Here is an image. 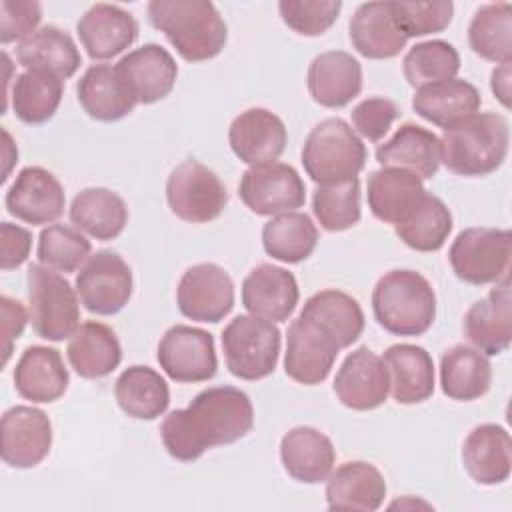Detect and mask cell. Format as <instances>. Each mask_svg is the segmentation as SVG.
<instances>
[{
	"label": "cell",
	"mask_w": 512,
	"mask_h": 512,
	"mask_svg": "<svg viewBox=\"0 0 512 512\" xmlns=\"http://www.w3.org/2000/svg\"><path fill=\"white\" fill-rule=\"evenodd\" d=\"M372 312L376 322L394 336H422L434 324L436 294L420 272L390 270L372 290Z\"/></svg>",
	"instance_id": "cell-4"
},
{
	"label": "cell",
	"mask_w": 512,
	"mask_h": 512,
	"mask_svg": "<svg viewBox=\"0 0 512 512\" xmlns=\"http://www.w3.org/2000/svg\"><path fill=\"white\" fill-rule=\"evenodd\" d=\"M342 348L316 322L298 316L286 332L284 372L298 384L314 386L328 378Z\"/></svg>",
	"instance_id": "cell-15"
},
{
	"label": "cell",
	"mask_w": 512,
	"mask_h": 512,
	"mask_svg": "<svg viewBox=\"0 0 512 512\" xmlns=\"http://www.w3.org/2000/svg\"><path fill=\"white\" fill-rule=\"evenodd\" d=\"M300 316L324 328L340 348L352 346L364 332V312L358 300L342 290L326 288L312 294L304 302Z\"/></svg>",
	"instance_id": "cell-37"
},
{
	"label": "cell",
	"mask_w": 512,
	"mask_h": 512,
	"mask_svg": "<svg viewBox=\"0 0 512 512\" xmlns=\"http://www.w3.org/2000/svg\"><path fill=\"white\" fill-rule=\"evenodd\" d=\"M42 20V8L38 2L26 0H2L0 2V42H22L36 32Z\"/></svg>",
	"instance_id": "cell-50"
},
{
	"label": "cell",
	"mask_w": 512,
	"mask_h": 512,
	"mask_svg": "<svg viewBox=\"0 0 512 512\" xmlns=\"http://www.w3.org/2000/svg\"><path fill=\"white\" fill-rule=\"evenodd\" d=\"M2 134H4V158H6V170H4L2 180H6V178H8V174H10V166H12V162H14V160L18 162V152H12V154H10V150H14V148H16V144L12 142V136L8 134V130H2Z\"/></svg>",
	"instance_id": "cell-54"
},
{
	"label": "cell",
	"mask_w": 512,
	"mask_h": 512,
	"mask_svg": "<svg viewBox=\"0 0 512 512\" xmlns=\"http://www.w3.org/2000/svg\"><path fill=\"white\" fill-rule=\"evenodd\" d=\"M390 394L398 404H420L434 394V362L426 348L416 344H394L382 356Z\"/></svg>",
	"instance_id": "cell-29"
},
{
	"label": "cell",
	"mask_w": 512,
	"mask_h": 512,
	"mask_svg": "<svg viewBox=\"0 0 512 512\" xmlns=\"http://www.w3.org/2000/svg\"><path fill=\"white\" fill-rule=\"evenodd\" d=\"M342 10L340 0H282V22L300 36H320L332 28Z\"/></svg>",
	"instance_id": "cell-48"
},
{
	"label": "cell",
	"mask_w": 512,
	"mask_h": 512,
	"mask_svg": "<svg viewBox=\"0 0 512 512\" xmlns=\"http://www.w3.org/2000/svg\"><path fill=\"white\" fill-rule=\"evenodd\" d=\"M114 72L126 94L138 106L154 104L172 92L178 76V64L166 48L148 42L124 54L114 64Z\"/></svg>",
	"instance_id": "cell-14"
},
{
	"label": "cell",
	"mask_w": 512,
	"mask_h": 512,
	"mask_svg": "<svg viewBox=\"0 0 512 512\" xmlns=\"http://www.w3.org/2000/svg\"><path fill=\"white\" fill-rule=\"evenodd\" d=\"M302 166L316 186L358 178L368 152L360 136L342 118L318 122L302 146Z\"/></svg>",
	"instance_id": "cell-5"
},
{
	"label": "cell",
	"mask_w": 512,
	"mask_h": 512,
	"mask_svg": "<svg viewBox=\"0 0 512 512\" xmlns=\"http://www.w3.org/2000/svg\"><path fill=\"white\" fill-rule=\"evenodd\" d=\"M80 304L98 316L118 314L130 300L134 278L126 260L112 250L92 254L76 276Z\"/></svg>",
	"instance_id": "cell-10"
},
{
	"label": "cell",
	"mask_w": 512,
	"mask_h": 512,
	"mask_svg": "<svg viewBox=\"0 0 512 512\" xmlns=\"http://www.w3.org/2000/svg\"><path fill=\"white\" fill-rule=\"evenodd\" d=\"M26 286L32 330L50 342L70 338L80 326V298L76 288L62 274L42 264H30Z\"/></svg>",
	"instance_id": "cell-6"
},
{
	"label": "cell",
	"mask_w": 512,
	"mask_h": 512,
	"mask_svg": "<svg viewBox=\"0 0 512 512\" xmlns=\"http://www.w3.org/2000/svg\"><path fill=\"white\" fill-rule=\"evenodd\" d=\"M316 244L318 228L304 212H284L262 226L264 252L274 260L298 264L312 256Z\"/></svg>",
	"instance_id": "cell-40"
},
{
	"label": "cell",
	"mask_w": 512,
	"mask_h": 512,
	"mask_svg": "<svg viewBox=\"0 0 512 512\" xmlns=\"http://www.w3.org/2000/svg\"><path fill=\"white\" fill-rule=\"evenodd\" d=\"M90 240L74 226L50 224L38 236V262L56 272H76L90 258Z\"/></svg>",
	"instance_id": "cell-46"
},
{
	"label": "cell",
	"mask_w": 512,
	"mask_h": 512,
	"mask_svg": "<svg viewBox=\"0 0 512 512\" xmlns=\"http://www.w3.org/2000/svg\"><path fill=\"white\" fill-rule=\"evenodd\" d=\"M228 142L236 158L248 166L276 162L288 142L284 122L266 108H248L240 112L230 128Z\"/></svg>",
	"instance_id": "cell-19"
},
{
	"label": "cell",
	"mask_w": 512,
	"mask_h": 512,
	"mask_svg": "<svg viewBox=\"0 0 512 512\" xmlns=\"http://www.w3.org/2000/svg\"><path fill=\"white\" fill-rule=\"evenodd\" d=\"M492 384V366L486 354L472 346L456 344L440 358V388L456 402L482 398Z\"/></svg>",
	"instance_id": "cell-36"
},
{
	"label": "cell",
	"mask_w": 512,
	"mask_h": 512,
	"mask_svg": "<svg viewBox=\"0 0 512 512\" xmlns=\"http://www.w3.org/2000/svg\"><path fill=\"white\" fill-rule=\"evenodd\" d=\"M156 358L164 374L182 384L206 382L218 370L214 336L188 324H176L164 332Z\"/></svg>",
	"instance_id": "cell-12"
},
{
	"label": "cell",
	"mask_w": 512,
	"mask_h": 512,
	"mask_svg": "<svg viewBox=\"0 0 512 512\" xmlns=\"http://www.w3.org/2000/svg\"><path fill=\"white\" fill-rule=\"evenodd\" d=\"M0 246H2V270H14L22 266L30 254L32 248V234L30 230L12 224L2 222L0 224Z\"/></svg>",
	"instance_id": "cell-51"
},
{
	"label": "cell",
	"mask_w": 512,
	"mask_h": 512,
	"mask_svg": "<svg viewBox=\"0 0 512 512\" xmlns=\"http://www.w3.org/2000/svg\"><path fill=\"white\" fill-rule=\"evenodd\" d=\"M70 222L82 234L96 240H114L128 224V208L122 196L108 188H84L70 204Z\"/></svg>",
	"instance_id": "cell-35"
},
{
	"label": "cell",
	"mask_w": 512,
	"mask_h": 512,
	"mask_svg": "<svg viewBox=\"0 0 512 512\" xmlns=\"http://www.w3.org/2000/svg\"><path fill=\"white\" fill-rule=\"evenodd\" d=\"M312 212L326 232H342L360 222V180L320 184L312 194Z\"/></svg>",
	"instance_id": "cell-45"
},
{
	"label": "cell",
	"mask_w": 512,
	"mask_h": 512,
	"mask_svg": "<svg viewBox=\"0 0 512 512\" xmlns=\"http://www.w3.org/2000/svg\"><path fill=\"white\" fill-rule=\"evenodd\" d=\"M468 44L472 52L488 62L504 64L512 60V4L480 6L468 26Z\"/></svg>",
	"instance_id": "cell-42"
},
{
	"label": "cell",
	"mask_w": 512,
	"mask_h": 512,
	"mask_svg": "<svg viewBox=\"0 0 512 512\" xmlns=\"http://www.w3.org/2000/svg\"><path fill=\"white\" fill-rule=\"evenodd\" d=\"M394 24L406 38H420L446 30L454 16L450 0L440 2H388Z\"/></svg>",
	"instance_id": "cell-47"
},
{
	"label": "cell",
	"mask_w": 512,
	"mask_h": 512,
	"mask_svg": "<svg viewBox=\"0 0 512 512\" xmlns=\"http://www.w3.org/2000/svg\"><path fill=\"white\" fill-rule=\"evenodd\" d=\"M166 202L172 214L180 220L204 224L216 220L224 212L228 192L214 170L188 158L170 172L166 180Z\"/></svg>",
	"instance_id": "cell-9"
},
{
	"label": "cell",
	"mask_w": 512,
	"mask_h": 512,
	"mask_svg": "<svg viewBox=\"0 0 512 512\" xmlns=\"http://www.w3.org/2000/svg\"><path fill=\"white\" fill-rule=\"evenodd\" d=\"M76 34L92 60H110L136 42L138 22L122 6L98 2L80 16Z\"/></svg>",
	"instance_id": "cell-21"
},
{
	"label": "cell",
	"mask_w": 512,
	"mask_h": 512,
	"mask_svg": "<svg viewBox=\"0 0 512 512\" xmlns=\"http://www.w3.org/2000/svg\"><path fill=\"white\" fill-rule=\"evenodd\" d=\"M76 96L82 110L98 122L122 120L136 108L108 64L90 66L76 84Z\"/></svg>",
	"instance_id": "cell-39"
},
{
	"label": "cell",
	"mask_w": 512,
	"mask_h": 512,
	"mask_svg": "<svg viewBox=\"0 0 512 512\" xmlns=\"http://www.w3.org/2000/svg\"><path fill=\"white\" fill-rule=\"evenodd\" d=\"M490 90L504 108H510V62L498 64L492 70Z\"/></svg>",
	"instance_id": "cell-53"
},
{
	"label": "cell",
	"mask_w": 512,
	"mask_h": 512,
	"mask_svg": "<svg viewBox=\"0 0 512 512\" xmlns=\"http://www.w3.org/2000/svg\"><path fill=\"white\" fill-rule=\"evenodd\" d=\"M66 356L80 378L96 380L118 368L122 362V346L110 326L88 320L68 338Z\"/></svg>",
	"instance_id": "cell-31"
},
{
	"label": "cell",
	"mask_w": 512,
	"mask_h": 512,
	"mask_svg": "<svg viewBox=\"0 0 512 512\" xmlns=\"http://www.w3.org/2000/svg\"><path fill=\"white\" fill-rule=\"evenodd\" d=\"M176 304L182 316L196 322H220L234 308V282L214 264L200 262L182 274L176 288Z\"/></svg>",
	"instance_id": "cell-13"
},
{
	"label": "cell",
	"mask_w": 512,
	"mask_h": 512,
	"mask_svg": "<svg viewBox=\"0 0 512 512\" xmlns=\"http://www.w3.org/2000/svg\"><path fill=\"white\" fill-rule=\"evenodd\" d=\"M226 368L240 380H262L276 370L280 356V330L274 322L238 314L222 330Z\"/></svg>",
	"instance_id": "cell-7"
},
{
	"label": "cell",
	"mask_w": 512,
	"mask_h": 512,
	"mask_svg": "<svg viewBox=\"0 0 512 512\" xmlns=\"http://www.w3.org/2000/svg\"><path fill=\"white\" fill-rule=\"evenodd\" d=\"M386 498L382 472L364 460L340 464L326 478V504L330 510L374 512Z\"/></svg>",
	"instance_id": "cell-24"
},
{
	"label": "cell",
	"mask_w": 512,
	"mask_h": 512,
	"mask_svg": "<svg viewBox=\"0 0 512 512\" xmlns=\"http://www.w3.org/2000/svg\"><path fill=\"white\" fill-rule=\"evenodd\" d=\"M16 392L34 404H50L68 390V370L62 354L50 346H28L14 366Z\"/></svg>",
	"instance_id": "cell-27"
},
{
	"label": "cell",
	"mask_w": 512,
	"mask_h": 512,
	"mask_svg": "<svg viewBox=\"0 0 512 512\" xmlns=\"http://www.w3.org/2000/svg\"><path fill=\"white\" fill-rule=\"evenodd\" d=\"M300 288L292 272L282 266L262 262L254 266L242 282V306L258 318L284 322L296 310Z\"/></svg>",
	"instance_id": "cell-20"
},
{
	"label": "cell",
	"mask_w": 512,
	"mask_h": 512,
	"mask_svg": "<svg viewBox=\"0 0 512 512\" xmlns=\"http://www.w3.org/2000/svg\"><path fill=\"white\" fill-rule=\"evenodd\" d=\"M480 106L482 98L478 88L462 78H452L418 88L412 96L414 112L440 128L452 126L476 114Z\"/></svg>",
	"instance_id": "cell-34"
},
{
	"label": "cell",
	"mask_w": 512,
	"mask_h": 512,
	"mask_svg": "<svg viewBox=\"0 0 512 512\" xmlns=\"http://www.w3.org/2000/svg\"><path fill=\"white\" fill-rule=\"evenodd\" d=\"M510 434L500 424H478L462 444V464L468 476L482 486H496L508 480L512 468Z\"/></svg>",
	"instance_id": "cell-26"
},
{
	"label": "cell",
	"mask_w": 512,
	"mask_h": 512,
	"mask_svg": "<svg viewBox=\"0 0 512 512\" xmlns=\"http://www.w3.org/2000/svg\"><path fill=\"white\" fill-rule=\"evenodd\" d=\"M462 330L472 348L486 356L508 350L512 340V296L508 280L498 282L486 298L466 310Z\"/></svg>",
	"instance_id": "cell-22"
},
{
	"label": "cell",
	"mask_w": 512,
	"mask_h": 512,
	"mask_svg": "<svg viewBox=\"0 0 512 512\" xmlns=\"http://www.w3.org/2000/svg\"><path fill=\"white\" fill-rule=\"evenodd\" d=\"M16 60L26 70H42L60 80L72 78L82 64L72 36L58 26H42L16 46Z\"/></svg>",
	"instance_id": "cell-33"
},
{
	"label": "cell",
	"mask_w": 512,
	"mask_h": 512,
	"mask_svg": "<svg viewBox=\"0 0 512 512\" xmlns=\"http://www.w3.org/2000/svg\"><path fill=\"white\" fill-rule=\"evenodd\" d=\"M6 210L32 226L56 222L66 206V194L60 180L42 166L22 168L4 198Z\"/></svg>",
	"instance_id": "cell-17"
},
{
	"label": "cell",
	"mask_w": 512,
	"mask_h": 512,
	"mask_svg": "<svg viewBox=\"0 0 512 512\" xmlns=\"http://www.w3.org/2000/svg\"><path fill=\"white\" fill-rule=\"evenodd\" d=\"M280 462L296 482L320 484L334 470L336 450L332 440L318 428L296 426L280 440Z\"/></svg>",
	"instance_id": "cell-25"
},
{
	"label": "cell",
	"mask_w": 512,
	"mask_h": 512,
	"mask_svg": "<svg viewBox=\"0 0 512 512\" xmlns=\"http://www.w3.org/2000/svg\"><path fill=\"white\" fill-rule=\"evenodd\" d=\"M352 48L370 60H388L398 56L408 38L398 30L388 2L360 4L348 24Z\"/></svg>",
	"instance_id": "cell-30"
},
{
	"label": "cell",
	"mask_w": 512,
	"mask_h": 512,
	"mask_svg": "<svg viewBox=\"0 0 512 512\" xmlns=\"http://www.w3.org/2000/svg\"><path fill=\"white\" fill-rule=\"evenodd\" d=\"M146 16L186 62L218 56L228 40L224 18L206 0H152L146 6Z\"/></svg>",
	"instance_id": "cell-3"
},
{
	"label": "cell",
	"mask_w": 512,
	"mask_h": 512,
	"mask_svg": "<svg viewBox=\"0 0 512 512\" xmlns=\"http://www.w3.org/2000/svg\"><path fill=\"white\" fill-rule=\"evenodd\" d=\"M306 84L316 104L324 108H342L362 90V66L344 50L322 52L312 58Z\"/></svg>",
	"instance_id": "cell-23"
},
{
	"label": "cell",
	"mask_w": 512,
	"mask_h": 512,
	"mask_svg": "<svg viewBox=\"0 0 512 512\" xmlns=\"http://www.w3.org/2000/svg\"><path fill=\"white\" fill-rule=\"evenodd\" d=\"M460 70V54L446 40H426L414 44L404 60L402 72L412 88H424L456 78Z\"/></svg>",
	"instance_id": "cell-44"
},
{
	"label": "cell",
	"mask_w": 512,
	"mask_h": 512,
	"mask_svg": "<svg viewBox=\"0 0 512 512\" xmlns=\"http://www.w3.org/2000/svg\"><path fill=\"white\" fill-rule=\"evenodd\" d=\"M120 410L136 420H156L168 410L170 390L166 380L150 366H128L114 384Z\"/></svg>",
	"instance_id": "cell-38"
},
{
	"label": "cell",
	"mask_w": 512,
	"mask_h": 512,
	"mask_svg": "<svg viewBox=\"0 0 512 512\" xmlns=\"http://www.w3.org/2000/svg\"><path fill=\"white\" fill-rule=\"evenodd\" d=\"M0 308H2V336H4L2 364L6 366L10 360V354H12V344H14V340H18L22 336L24 326L30 318H28L22 302L14 300L6 294L0 296Z\"/></svg>",
	"instance_id": "cell-52"
},
{
	"label": "cell",
	"mask_w": 512,
	"mask_h": 512,
	"mask_svg": "<svg viewBox=\"0 0 512 512\" xmlns=\"http://www.w3.org/2000/svg\"><path fill=\"white\" fill-rule=\"evenodd\" d=\"M508 146V120L496 112H476L442 128L440 164L464 178L488 176L504 164Z\"/></svg>",
	"instance_id": "cell-2"
},
{
	"label": "cell",
	"mask_w": 512,
	"mask_h": 512,
	"mask_svg": "<svg viewBox=\"0 0 512 512\" xmlns=\"http://www.w3.org/2000/svg\"><path fill=\"white\" fill-rule=\"evenodd\" d=\"M244 206L258 216L294 212L306 202L304 180L298 170L284 162L250 166L238 184Z\"/></svg>",
	"instance_id": "cell-11"
},
{
	"label": "cell",
	"mask_w": 512,
	"mask_h": 512,
	"mask_svg": "<svg viewBox=\"0 0 512 512\" xmlns=\"http://www.w3.org/2000/svg\"><path fill=\"white\" fill-rule=\"evenodd\" d=\"M336 398L350 410H374L390 394V378L384 360L368 346L350 352L334 378Z\"/></svg>",
	"instance_id": "cell-18"
},
{
	"label": "cell",
	"mask_w": 512,
	"mask_h": 512,
	"mask_svg": "<svg viewBox=\"0 0 512 512\" xmlns=\"http://www.w3.org/2000/svg\"><path fill=\"white\" fill-rule=\"evenodd\" d=\"M254 426V406L234 386H212L198 392L186 408L172 410L160 424L166 452L180 460H198L214 446L242 440Z\"/></svg>",
	"instance_id": "cell-1"
},
{
	"label": "cell",
	"mask_w": 512,
	"mask_h": 512,
	"mask_svg": "<svg viewBox=\"0 0 512 512\" xmlns=\"http://www.w3.org/2000/svg\"><path fill=\"white\" fill-rule=\"evenodd\" d=\"M394 232L416 252H436L452 232V214L438 196L426 194L402 222L394 224Z\"/></svg>",
	"instance_id": "cell-43"
},
{
	"label": "cell",
	"mask_w": 512,
	"mask_h": 512,
	"mask_svg": "<svg viewBox=\"0 0 512 512\" xmlns=\"http://www.w3.org/2000/svg\"><path fill=\"white\" fill-rule=\"evenodd\" d=\"M376 160L382 168L408 170L428 180L440 168V138L428 128L406 122L376 148Z\"/></svg>",
	"instance_id": "cell-28"
},
{
	"label": "cell",
	"mask_w": 512,
	"mask_h": 512,
	"mask_svg": "<svg viewBox=\"0 0 512 512\" xmlns=\"http://www.w3.org/2000/svg\"><path fill=\"white\" fill-rule=\"evenodd\" d=\"M0 454L10 468H34L52 448V422L34 406H12L0 420Z\"/></svg>",
	"instance_id": "cell-16"
},
{
	"label": "cell",
	"mask_w": 512,
	"mask_h": 512,
	"mask_svg": "<svg viewBox=\"0 0 512 512\" xmlns=\"http://www.w3.org/2000/svg\"><path fill=\"white\" fill-rule=\"evenodd\" d=\"M64 94V80L42 70H24L14 78L10 106L16 118L24 124H44L48 122Z\"/></svg>",
	"instance_id": "cell-41"
},
{
	"label": "cell",
	"mask_w": 512,
	"mask_h": 512,
	"mask_svg": "<svg viewBox=\"0 0 512 512\" xmlns=\"http://www.w3.org/2000/svg\"><path fill=\"white\" fill-rule=\"evenodd\" d=\"M400 114L402 112L396 102L382 96H370L352 108V130L370 142H380Z\"/></svg>",
	"instance_id": "cell-49"
},
{
	"label": "cell",
	"mask_w": 512,
	"mask_h": 512,
	"mask_svg": "<svg viewBox=\"0 0 512 512\" xmlns=\"http://www.w3.org/2000/svg\"><path fill=\"white\" fill-rule=\"evenodd\" d=\"M510 256L512 234L504 228H466L448 250L454 274L474 286L508 280Z\"/></svg>",
	"instance_id": "cell-8"
},
{
	"label": "cell",
	"mask_w": 512,
	"mask_h": 512,
	"mask_svg": "<svg viewBox=\"0 0 512 512\" xmlns=\"http://www.w3.org/2000/svg\"><path fill=\"white\" fill-rule=\"evenodd\" d=\"M422 180L398 168H380L368 176V208L386 224L402 222L426 196Z\"/></svg>",
	"instance_id": "cell-32"
}]
</instances>
